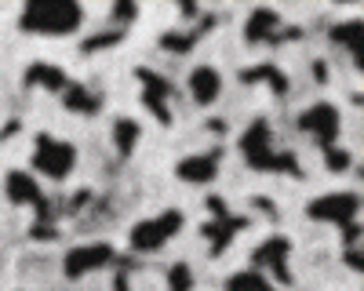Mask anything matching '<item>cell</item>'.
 Listing matches in <instances>:
<instances>
[{"mask_svg": "<svg viewBox=\"0 0 364 291\" xmlns=\"http://www.w3.org/2000/svg\"><path fill=\"white\" fill-rule=\"evenodd\" d=\"M84 22V8L73 0H37V4L22 8V29L41 37H66L77 33Z\"/></svg>", "mask_w": 364, "mask_h": 291, "instance_id": "1", "label": "cell"}, {"mask_svg": "<svg viewBox=\"0 0 364 291\" xmlns=\"http://www.w3.org/2000/svg\"><path fill=\"white\" fill-rule=\"evenodd\" d=\"M240 153H245V160L255 164V168H269V171H281V168L291 171L295 168V160L288 153L273 150V135H269V124L266 121H255L245 131V138H240Z\"/></svg>", "mask_w": 364, "mask_h": 291, "instance_id": "2", "label": "cell"}, {"mask_svg": "<svg viewBox=\"0 0 364 291\" xmlns=\"http://www.w3.org/2000/svg\"><path fill=\"white\" fill-rule=\"evenodd\" d=\"M182 229V212H161L154 219H146L132 229V248L149 255V251H161L175 233Z\"/></svg>", "mask_w": 364, "mask_h": 291, "instance_id": "3", "label": "cell"}, {"mask_svg": "<svg viewBox=\"0 0 364 291\" xmlns=\"http://www.w3.org/2000/svg\"><path fill=\"white\" fill-rule=\"evenodd\" d=\"M33 164H37V171L48 175V179H66L77 164V150L70 142L55 138V135H41L37 150H33Z\"/></svg>", "mask_w": 364, "mask_h": 291, "instance_id": "4", "label": "cell"}, {"mask_svg": "<svg viewBox=\"0 0 364 291\" xmlns=\"http://www.w3.org/2000/svg\"><path fill=\"white\" fill-rule=\"evenodd\" d=\"M299 128L306 131L314 142H321V146H336V138H339V109L336 106H328V102H321V106H314V109H306L299 116Z\"/></svg>", "mask_w": 364, "mask_h": 291, "instance_id": "5", "label": "cell"}, {"mask_svg": "<svg viewBox=\"0 0 364 291\" xmlns=\"http://www.w3.org/2000/svg\"><path fill=\"white\" fill-rule=\"evenodd\" d=\"M357 197L353 193H331V197H317L310 204V219H321V222H343L350 226V219L357 215Z\"/></svg>", "mask_w": 364, "mask_h": 291, "instance_id": "6", "label": "cell"}, {"mask_svg": "<svg viewBox=\"0 0 364 291\" xmlns=\"http://www.w3.org/2000/svg\"><path fill=\"white\" fill-rule=\"evenodd\" d=\"M113 258V248L109 244H84V248H73L66 255V273L70 277H84L91 270H102L106 262Z\"/></svg>", "mask_w": 364, "mask_h": 291, "instance_id": "7", "label": "cell"}, {"mask_svg": "<svg viewBox=\"0 0 364 291\" xmlns=\"http://www.w3.org/2000/svg\"><path fill=\"white\" fill-rule=\"evenodd\" d=\"M219 171V153H197V157H186L178 160V179L190 182V186H204L215 179Z\"/></svg>", "mask_w": 364, "mask_h": 291, "instance_id": "8", "label": "cell"}, {"mask_svg": "<svg viewBox=\"0 0 364 291\" xmlns=\"http://www.w3.org/2000/svg\"><path fill=\"white\" fill-rule=\"evenodd\" d=\"M186 87H190V95H193L197 106H211L219 99V92H223V77H219V70H211V66H197L190 73Z\"/></svg>", "mask_w": 364, "mask_h": 291, "instance_id": "9", "label": "cell"}, {"mask_svg": "<svg viewBox=\"0 0 364 291\" xmlns=\"http://www.w3.org/2000/svg\"><path fill=\"white\" fill-rule=\"evenodd\" d=\"M4 186H8V197H11L15 204H33V208H41L44 193H41L37 179H33V175H29V171H11Z\"/></svg>", "mask_w": 364, "mask_h": 291, "instance_id": "10", "label": "cell"}, {"mask_svg": "<svg viewBox=\"0 0 364 291\" xmlns=\"http://www.w3.org/2000/svg\"><path fill=\"white\" fill-rule=\"evenodd\" d=\"M63 99H66V106L77 109V113H95V109H99V95H95V92H87L84 84H73V80L66 84Z\"/></svg>", "mask_w": 364, "mask_h": 291, "instance_id": "11", "label": "cell"}, {"mask_svg": "<svg viewBox=\"0 0 364 291\" xmlns=\"http://www.w3.org/2000/svg\"><path fill=\"white\" fill-rule=\"evenodd\" d=\"M226 291H277V287H273V280H269L266 273L248 270V273H237V277L230 280V287H226Z\"/></svg>", "mask_w": 364, "mask_h": 291, "instance_id": "12", "label": "cell"}, {"mask_svg": "<svg viewBox=\"0 0 364 291\" xmlns=\"http://www.w3.org/2000/svg\"><path fill=\"white\" fill-rule=\"evenodd\" d=\"M29 80H37L41 87H63V92H66V84H70V77L63 73V70H55V66H33V70H29Z\"/></svg>", "mask_w": 364, "mask_h": 291, "instance_id": "13", "label": "cell"}, {"mask_svg": "<svg viewBox=\"0 0 364 291\" xmlns=\"http://www.w3.org/2000/svg\"><path fill=\"white\" fill-rule=\"evenodd\" d=\"M113 138H117V150L120 153H132L135 150V138H139V124L135 121H117L113 124Z\"/></svg>", "mask_w": 364, "mask_h": 291, "instance_id": "14", "label": "cell"}, {"mask_svg": "<svg viewBox=\"0 0 364 291\" xmlns=\"http://www.w3.org/2000/svg\"><path fill=\"white\" fill-rule=\"evenodd\" d=\"M336 40H343L346 51L360 62V22H343V29H336Z\"/></svg>", "mask_w": 364, "mask_h": 291, "instance_id": "15", "label": "cell"}, {"mask_svg": "<svg viewBox=\"0 0 364 291\" xmlns=\"http://www.w3.org/2000/svg\"><path fill=\"white\" fill-rule=\"evenodd\" d=\"M168 287H171V291H193V270L186 266V262H175V266H171Z\"/></svg>", "mask_w": 364, "mask_h": 291, "instance_id": "16", "label": "cell"}]
</instances>
